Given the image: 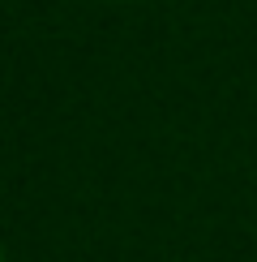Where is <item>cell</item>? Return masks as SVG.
<instances>
[{"instance_id": "6da1fadb", "label": "cell", "mask_w": 257, "mask_h": 262, "mask_svg": "<svg viewBox=\"0 0 257 262\" xmlns=\"http://www.w3.org/2000/svg\"><path fill=\"white\" fill-rule=\"evenodd\" d=\"M0 262H5V249H0Z\"/></svg>"}]
</instances>
